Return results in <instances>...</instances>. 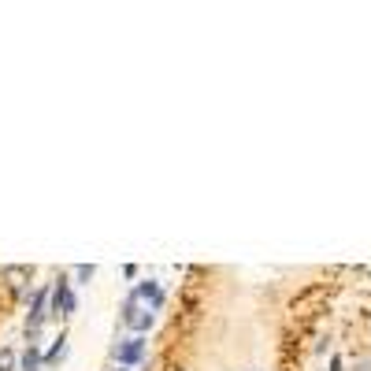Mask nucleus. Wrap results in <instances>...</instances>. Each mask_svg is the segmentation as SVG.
Wrapping results in <instances>:
<instances>
[{
    "instance_id": "f257e3e1",
    "label": "nucleus",
    "mask_w": 371,
    "mask_h": 371,
    "mask_svg": "<svg viewBox=\"0 0 371 371\" xmlns=\"http://www.w3.org/2000/svg\"><path fill=\"white\" fill-rule=\"evenodd\" d=\"M74 312H78V297L71 289V279L60 271L56 282H52V294H48V316L52 319H71Z\"/></svg>"
},
{
    "instance_id": "f03ea898",
    "label": "nucleus",
    "mask_w": 371,
    "mask_h": 371,
    "mask_svg": "<svg viewBox=\"0 0 371 371\" xmlns=\"http://www.w3.org/2000/svg\"><path fill=\"white\" fill-rule=\"evenodd\" d=\"M123 327H131V331L141 334V338L156 327V312H153V309H141V297L134 294V289H131V294H126V301H123Z\"/></svg>"
},
{
    "instance_id": "7ed1b4c3",
    "label": "nucleus",
    "mask_w": 371,
    "mask_h": 371,
    "mask_svg": "<svg viewBox=\"0 0 371 371\" xmlns=\"http://www.w3.org/2000/svg\"><path fill=\"white\" fill-rule=\"evenodd\" d=\"M145 353H149V342H145L141 334H131V338L111 345V357L119 360V367H138L145 360Z\"/></svg>"
},
{
    "instance_id": "20e7f679",
    "label": "nucleus",
    "mask_w": 371,
    "mask_h": 371,
    "mask_svg": "<svg viewBox=\"0 0 371 371\" xmlns=\"http://www.w3.org/2000/svg\"><path fill=\"white\" fill-rule=\"evenodd\" d=\"M48 294H52V286H38L34 294H30L26 331H41V323H45V319H48Z\"/></svg>"
},
{
    "instance_id": "39448f33",
    "label": "nucleus",
    "mask_w": 371,
    "mask_h": 371,
    "mask_svg": "<svg viewBox=\"0 0 371 371\" xmlns=\"http://www.w3.org/2000/svg\"><path fill=\"white\" fill-rule=\"evenodd\" d=\"M0 279H4L11 289H19V294H30V282H34V267H26V264H8L4 271H0Z\"/></svg>"
},
{
    "instance_id": "423d86ee",
    "label": "nucleus",
    "mask_w": 371,
    "mask_h": 371,
    "mask_svg": "<svg viewBox=\"0 0 371 371\" xmlns=\"http://www.w3.org/2000/svg\"><path fill=\"white\" fill-rule=\"evenodd\" d=\"M134 294L145 301V309H153V312H160V309L167 304V294H164V289H160V282H153V279H145V282L134 289Z\"/></svg>"
},
{
    "instance_id": "0eeeda50",
    "label": "nucleus",
    "mask_w": 371,
    "mask_h": 371,
    "mask_svg": "<svg viewBox=\"0 0 371 371\" xmlns=\"http://www.w3.org/2000/svg\"><path fill=\"white\" fill-rule=\"evenodd\" d=\"M63 357H67V331H60V338H56V342L41 353V364H45V367H56Z\"/></svg>"
},
{
    "instance_id": "6e6552de",
    "label": "nucleus",
    "mask_w": 371,
    "mask_h": 371,
    "mask_svg": "<svg viewBox=\"0 0 371 371\" xmlns=\"http://www.w3.org/2000/svg\"><path fill=\"white\" fill-rule=\"evenodd\" d=\"M41 345H26L23 357H19V371H41Z\"/></svg>"
},
{
    "instance_id": "1a4fd4ad",
    "label": "nucleus",
    "mask_w": 371,
    "mask_h": 371,
    "mask_svg": "<svg viewBox=\"0 0 371 371\" xmlns=\"http://www.w3.org/2000/svg\"><path fill=\"white\" fill-rule=\"evenodd\" d=\"M0 371H19V353H15L11 345L0 349Z\"/></svg>"
},
{
    "instance_id": "9d476101",
    "label": "nucleus",
    "mask_w": 371,
    "mask_h": 371,
    "mask_svg": "<svg viewBox=\"0 0 371 371\" xmlns=\"http://www.w3.org/2000/svg\"><path fill=\"white\" fill-rule=\"evenodd\" d=\"M93 275H96V267H93V264H78V267H74L78 286H89V282H93Z\"/></svg>"
},
{
    "instance_id": "9b49d317",
    "label": "nucleus",
    "mask_w": 371,
    "mask_h": 371,
    "mask_svg": "<svg viewBox=\"0 0 371 371\" xmlns=\"http://www.w3.org/2000/svg\"><path fill=\"white\" fill-rule=\"evenodd\" d=\"M353 371H371V360H357V364H353Z\"/></svg>"
},
{
    "instance_id": "f8f14e48",
    "label": "nucleus",
    "mask_w": 371,
    "mask_h": 371,
    "mask_svg": "<svg viewBox=\"0 0 371 371\" xmlns=\"http://www.w3.org/2000/svg\"><path fill=\"white\" fill-rule=\"evenodd\" d=\"M331 371H342V357H331Z\"/></svg>"
},
{
    "instance_id": "ddd939ff",
    "label": "nucleus",
    "mask_w": 371,
    "mask_h": 371,
    "mask_svg": "<svg viewBox=\"0 0 371 371\" xmlns=\"http://www.w3.org/2000/svg\"><path fill=\"white\" fill-rule=\"evenodd\" d=\"M245 371H264V367H245Z\"/></svg>"
},
{
    "instance_id": "4468645a",
    "label": "nucleus",
    "mask_w": 371,
    "mask_h": 371,
    "mask_svg": "<svg viewBox=\"0 0 371 371\" xmlns=\"http://www.w3.org/2000/svg\"><path fill=\"white\" fill-rule=\"evenodd\" d=\"M119 371H134V367H119Z\"/></svg>"
}]
</instances>
